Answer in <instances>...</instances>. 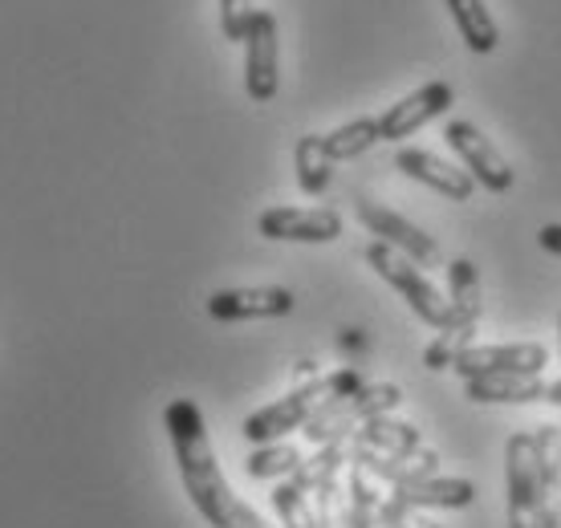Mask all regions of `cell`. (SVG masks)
<instances>
[{
  "label": "cell",
  "instance_id": "1",
  "mask_svg": "<svg viewBox=\"0 0 561 528\" xmlns=\"http://www.w3.org/2000/svg\"><path fill=\"white\" fill-rule=\"evenodd\" d=\"M163 427L171 439V456L180 468L183 492L211 528H268L265 516L256 513L253 504H244L228 484L220 459L211 451V435L192 399H171L163 411Z\"/></svg>",
  "mask_w": 561,
  "mask_h": 528
},
{
  "label": "cell",
  "instance_id": "2",
  "mask_svg": "<svg viewBox=\"0 0 561 528\" xmlns=\"http://www.w3.org/2000/svg\"><path fill=\"white\" fill-rule=\"evenodd\" d=\"M363 382L366 378L358 375V370H334V375H325V378H313V382H306V387L280 394L277 403L253 411V415L240 423V435H244L253 447L277 444V439H285V435L301 432L309 418H313V411H318L330 394H351V390H358Z\"/></svg>",
  "mask_w": 561,
  "mask_h": 528
},
{
  "label": "cell",
  "instance_id": "3",
  "mask_svg": "<svg viewBox=\"0 0 561 528\" xmlns=\"http://www.w3.org/2000/svg\"><path fill=\"white\" fill-rule=\"evenodd\" d=\"M448 306H451L448 325L439 330V337H435L432 346L423 349V366H427V370H451V361L472 346L480 313H484L480 273H477V264L463 261V256H456V261L448 264Z\"/></svg>",
  "mask_w": 561,
  "mask_h": 528
},
{
  "label": "cell",
  "instance_id": "4",
  "mask_svg": "<svg viewBox=\"0 0 561 528\" xmlns=\"http://www.w3.org/2000/svg\"><path fill=\"white\" fill-rule=\"evenodd\" d=\"M399 403H403V390L394 387V382H363L351 394H330L301 432H306L309 444L318 447L334 444V439H351L358 423L375 415H391Z\"/></svg>",
  "mask_w": 561,
  "mask_h": 528
},
{
  "label": "cell",
  "instance_id": "5",
  "mask_svg": "<svg viewBox=\"0 0 561 528\" xmlns=\"http://www.w3.org/2000/svg\"><path fill=\"white\" fill-rule=\"evenodd\" d=\"M363 261L370 264V268H375L403 301H408V309L423 321V325H432V330H444V325H448V318H451L448 297L423 277L420 264L411 261V256H403V252L391 249V244H382V240H370V244L363 249Z\"/></svg>",
  "mask_w": 561,
  "mask_h": 528
},
{
  "label": "cell",
  "instance_id": "6",
  "mask_svg": "<svg viewBox=\"0 0 561 528\" xmlns=\"http://www.w3.org/2000/svg\"><path fill=\"white\" fill-rule=\"evenodd\" d=\"M505 487H508V528H546L549 492L537 472L529 432L508 435L505 444Z\"/></svg>",
  "mask_w": 561,
  "mask_h": 528
},
{
  "label": "cell",
  "instance_id": "7",
  "mask_svg": "<svg viewBox=\"0 0 561 528\" xmlns=\"http://www.w3.org/2000/svg\"><path fill=\"white\" fill-rule=\"evenodd\" d=\"M444 139H448V147L456 151L460 168L477 180V187H484V192H492V195H505L508 187L517 183L508 159L496 151V142H492L489 135H480V126H472L468 118H451V123L444 126Z\"/></svg>",
  "mask_w": 561,
  "mask_h": 528
},
{
  "label": "cell",
  "instance_id": "8",
  "mask_svg": "<svg viewBox=\"0 0 561 528\" xmlns=\"http://www.w3.org/2000/svg\"><path fill=\"white\" fill-rule=\"evenodd\" d=\"M244 94L253 102H273L280 90V42L277 16L268 9H253L244 28Z\"/></svg>",
  "mask_w": 561,
  "mask_h": 528
},
{
  "label": "cell",
  "instance_id": "9",
  "mask_svg": "<svg viewBox=\"0 0 561 528\" xmlns=\"http://www.w3.org/2000/svg\"><path fill=\"white\" fill-rule=\"evenodd\" d=\"M354 211H358V220L366 223V232H375V240L399 249L415 264L439 261V244L432 240V232H423L420 223H411L408 216L391 211L387 204H379V199H354Z\"/></svg>",
  "mask_w": 561,
  "mask_h": 528
},
{
  "label": "cell",
  "instance_id": "10",
  "mask_svg": "<svg viewBox=\"0 0 561 528\" xmlns=\"http://www.w3.org/2000/svg\"><path fill=\"white\" fill-rule=\"evenodd\" d=\"M297 309V297L285 285H253V289H216L208 297L211 321H277Z\"/></svg>",
  "mask_w": 561,
  "mask_h": 528
},
{
  "label": "cell",
  "instance_id": "11",
  "mask_svg": "<svg viewBox=\"0 0 561 528\" xmlns=\"http://www.w3.org/2000/svg\"><path fill=\"white\" fill-rule=\"evenodd\" d=\"M256 232L289 244H334L342 237V216L334 208H268L256 216Z\"/></svg>",
  "mask_w": 561,
  "mask_h": 528
},
{
  "label": "cell",
  "instance_id": "12",
  "mask_svg": "<svg viewBox=\"0 0 561 528\" xmlns=\"http://www.w3.org/2000/svg\"><path fill=\"white\" fill-rule=\"evenodd\" d=\"M549 366V349L541 342H508V346H468L451 370L460 378L477 375H541Z\"/></svg>",
  "mask_w": 561,
  "mask_h": 528
},
{
  "label": "cell",
  "instance_id": "13",
  "mask_svg": "<svg viewBox=\"0 0 561 528\" xmlns=\"http://www.w3.org/2000/svg\"><path fill=\"white\" fill-rule=\"evenodd\" d=\"M451 102H456V90L448 82H427L420 90H411L408 97H399L391 111L379 114V139L382 142H399L423 130V126L432 123V118H444L451 111Z\"/></svg>",
  "mask_w": 561,
  "mask_h": 528
},
{
  "label": "cell",
  "instance_id": "14",
  "mask_svg": "<svg viewBox=\"0 0 561 528\" xmlns=\"http://www.w3.org/2000/svg\"><path fill=\"white\" fill-rule=\"evenodd\" d=\"M394 168L403 171L408 180L439 192L444 199H451V204H468V199L477 195V180H472L460 163H448V159L423 151V147H403V151L394 154Z\"/></svg>",
  "mask_w": 561,
  "mask_h": 528
},
{
  "label": "cell",
  "instance_id": "15",
  "mask_svg": "<svg viewBox=\"0 0 561 528\" xmlns=\"http://www.w3.org/2000/svg\"><path fill=\"white\" fill-rule=\"evenodd\" d=\"M463 399L468 403H549V382L541 375H477L463 378Z\"/></svg>",
  "mask_w": 561,
  "mask_h": 528
},
{
  "label": "cell",
  "instance_id": "16",
  "mask_svg": "<svg viewBox=\"0 0 561 528\" xmlns=\"http://www.w3.org/2000/svg\"><path fill=\"white\" fill-rule=\"evenodd\" d=\"M394 501L411 504V508H468L477 501V484L460 480V475H423V480H408V484H391Z\"/></svg>",
  "mask_w": 561,
  "mask_h": 528
},
{
  "label": "cell",
  "instance_id": "17",
  "mask_svg": "<svg viewBox=\"0 0 561 528\" xmlns=\"http://www.w3.org/2000/svg\"><path fill=\"white\" fill-rule=\"evenodd\" d=\"M351 444L382 451V456H415V451H423V435L411 423H399L391 415H375L354 427Z\"/></svg>",
  "mask_w": 561,
  "mask_h": 528
},
{
  "label": "cell",
  "instance_id": "18",
  "mask_svg": "<svg viewBox=\"0 0 561 528\" xmlns=\"http://www.w3.org/2000/svg\"><path fill=\"white\" fill-rule=\"evenodd\" d=\"M444 4H448L451 21H456L463 45H468L472 54H492V49L501 45V28H496L484 0H444Z\"/></svg>",
  "mask_w": 561,
  "mask_h": 528
},
{
  "label": "cell",
  "instance_id": "19",
  "mask_svg": "<svg viewBox=\"0 0 561 528\" xmlns=\"http://www.w3.org/2000/svg\"><path fill=\"white\" fill-rule=\"evenodd\" d=\"M294 171H297V187L306 195H322L334 180V159L325 154L322 135H301L294 147Z\"/></svg>",
  "mask_w": 561,
  "mask_h": 528
},
{
  "label": "cell",
  "instance_id": "20",
  "mask_svg": "<svg viewBox=\"0 0 561 528\" xmlns=\"http://www.w3.org/2000/svg\"><path fill=\"white\" fill-rule=\"evenodd\" d=\"M379 139V118H354V123H342L337 130L322 135V147L334 163H346V159H358L366 154Z\"/></svg>",
  "mask_w": 561,
  "mask_h": 528
},
{
  "label": "cell",
  "instance_id": "21",
  "mask_svg": "<svg viewBox=\"0 0 561 528\" xmlns=\"http://www.w3.org/2000/svg\"><path fill=\"white\" fill-rule=\"evenodd\" d=\"M534 459H537V472H541V484H546L549 501L561 496V427L558 423H541L534 435Z\"/></svg>",
  "mask_w": 561,
  "mask_h": 528
},
{
  "label": "cell",
  "instance_id": "22",
  "mask_svg": "<svg viewBox=\"0 0 561 528\" xmlns=\"http://www.w3.org/2000/svg\"><path fill=\"white\" fill-rule=\"evenodd\" d=\"M273 513L285 528H318V513L309 504V492L297 484L294 475L273 487Z\"/></svg>",
  "mask_w": 561,
  "mask_h": 528
},
{
  "label": "cell",
  "instance_id": "23",
  "mask_svg": "<svg viewBox=\"0 0 561 528\" xmlns=\"http://www.w3.org/2000/svg\"><path fill=\"white\" fill-rule=\"evenodd\" d=\"M301 451L294 444H256L249 463H244V472L253 475V480H280V475H294L297 463H301Z\"/></svg>",
  "mask_w": 561,
  "mask_h": 528
},
{
  "label": "cell",
  "instance_id": "24",
  "mask_svg": "<svg viewBox=\"0 0 561 528\" xmlns=\"http://www.w3.org/2000/svg\"><path fill=\"white\" fill-rule=\"evenodd\" d=\"M423 508H411V504L394 501V496H382L379 504V528H435L432 520H423Z\"/></svg>",
  "mask_w": 561,
  "mask_h": 528
},
{
  "label": "cell",
  "instance_id": "25",
  "mask_svg": "<svg viewBox=\"0 0 561 528\" xmlns=\"http://www.w3.org/2000/svg\"><path fill=\"white\" fill-rule=\"evenodd\" d=\"M249 16H253V0H220V28H225V42H244Z\"/></svg>",
  "mask_w": 561,
  "mask_h": 528
},
{
  "label": "cell",
  "instance_id": "26",
  "mask_svg": "<svg viewBox=\"0 0 561 528\" xmlns=\"http://www.w3.org/2000/svg\"><path fill=\"white\" fill-rule=\"evenodd\" d=\"M537 240H541V249H546V252L561 256V223H546V228L537 232Z\"/></svg>",
  "mask_w": 561,
  "mask_h": 528
},
{
  "label": "cell",
  "instance_id": "27",
  "mask_svg": "<svg viewBox=\"0 0 561 528\" xmlns=\"http://www.w3.org/2000/svg\"><path fill=\"white\" fill-rule=\"evenodd\" d=\"M558 427H561V423H558Z\"/></svg>",
  "mask_w": 561,
  "mask_h": 528
}]
</instances>
